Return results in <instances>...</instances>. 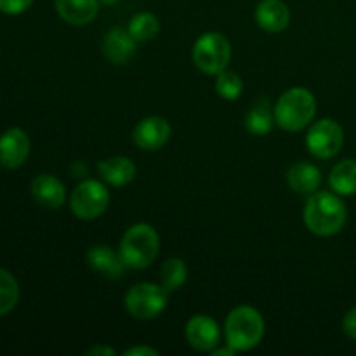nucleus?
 <instances>
[{"mask_svg":"<svg viewBox=\"0 0 356 356\" xmlns=\"http://www.w3.org/2000/svg\"><path fill=\"white\" fill-rule=\"evenodd\" d=\"M99 2L106 3V6H113V3H118V2H120V0H99Z\"/></svg>","mask_w":356,"mask_h":356,"instance_id":"obj_30","label":"nucleus"},{"mask_svg":"<svg viewBox=\"0 0 356 356\" xmlns=\"http://www.w3.org/2000/svg\"><path fill=\"white\" fill-rule=\"evenodd\" d=\"M275 125V113H271L270 103L266 99H261L250 108L245 117V129L254 136L270 134Z\"/></svg>","mask_w":356,"mask_h":356,"instance_id":"obj_20","label":"nucleus"},{"mask_svg":"<svg viewBox=\"0 0 356 356\" xmlns=\"http://www.w3.org/2000/svg\"><path fill=\"white\" fill-rule=\"evenodd\" d=\"M287 183L296 193L312 195L322 184V172L313 163L296 162L287 172Z\"/></svg>","mask_w":356,"mask_h":356,"instance_id":"obj_18","label":"nucleus"},{"mask_svg":"<svg viewBox=\"0 0 356 356\" xmlns=\"http://www.w3.org/2000/svg\"><path fill=\"white\" fill-rule=\"evenodd\" d=\"M343 332L346 334L350 339L356 341V306L355 308H351L350 312L344 315L343 318Z\"/></svg>","mask_w":356,"mask_h":356,"instance_id":"obj_26","label":"nucleus"},{"mask_svg":"<svg viewBox=\"0 0 356 356\" xmlns=\"http://www.w3.org/2000/svg\"><path fill=\"white\" fill-rule=\"evenodd\" d=\"M97 170L108 184L115 188L127 186L136 177V165L127 156H111L97 162Z\"/></svg>","mask_w":356,"mask_h":356,"instance_id":"obj_17","label":"nucleus"},{"mask_svg":"<svg viewBox=\"0 0 356 356\" xmlns=\"http://www.w3.org/2000/svg\"><path fill=\"white\" fill-rule=\"evenodd\" d=\"M191 58L200 72L207 75H219L228 68L232 59V45L222 33L207 31L197 38Z\"/></svg>","mask_w":356,"mask_h":356,"instance_id":"obj_5","label":"nucleus"},{"mask_svg":"<svg viewBox=\"0 0 356 356\" xmlns=\"http://www.w3.org/2000/svg\"><path fill=\"white\" fill-rule=\"evenodd\" d=\"M167 294L169 292L162 285L149 284H136L129 289L125 296V308L129 315L139 320L156 318L167 306Z\"/></svg>","mask_w":356,"mask_h":356,"instance_id":"obj_7","label":"nucleus"},{"mask_svg":"<svg viewBox=\"0 0 356 356\" xmlns=\"http://www.w3.org/2000/svg\"><path fill=\"white\" fill-rule=\"evenodd\" d=\"M219 325L207 315H197L188 320L186 341L198 351H212L219 344Z\"/></svg>","mask_w":356,"mask_h":356,"instance_id":"obj_11","label":"nucleus"},{"mask_svg":"<svg viewBox=\"0 0 356 356\" xmlns=\"http://www.w3.org/2000/svg\"><path fill=\"white\" fill-rule=\"evenodd\" d=\"M59 17L73 26L89 24L99 13V0H54Z\"/></svg>","mask_w":356,"mask_h":356,"instance_id":"obj_15","label":"nucleus"},{"mask_svg":"<svg viewBox=\"0 0 356 356\" xmlns=\"http://www.w3.org/2000/svg\"><path fill=\"white\" fill-rule=\"evenodd\" d=\"M235 353H236V351L233 350L232 346H228V348H218V346H216L214 350H212V356H233Z\"/></svg>","mask_w":356,"mask_h":356,"instance_id":"obj_29","label":"nucleus"},{"mask_svg":"<svg viewBox=\"0 0 356 356\" xmlns=\"http://www.w3.org/2000/svg\"><path fill=\"white\" fill-rule=\"evenodd\" d=\"M110 205V191L96 179H86L73 190L70 197L72 212L82 221H92L103 216Z\"/></svg>","mask_w":356,"mask_h":356,"instance_id":"obj_6","label":"nucleus"},{"mask_svg":"<svg viewBox=\"0 0 356 356\" xmlns=\"http://www.w3.org/2000/svg\"><path fill=\"white\" fill-rule=\"evenodd\" d=\"M170 138V125L162 117H146L139 122L132 132L136 146L145 152L160 149Z\"/></svg>","mask_w":356,"mask_h":356,"instance_id":"obj_10","label":"nucleus"},{"mask_svg":"<svg viewBox=\"0 0 356 356\" xmlns=\"http://www.w3.org/2000/svg\"><path fill=\"white\" fill-rule=\"evenodd\" d=\"M31 195L42 207L59 209L66 202L65 184L52 174H40L31 181Z\"/></svg>","mask_w":356,"mask_h":356,"instance_id":"obj_13","label":"nucleus"},{"mask_svg":"<svg viewBox=\"0 0 356 356\" xmlns=\"http://www.w3.org/2000/svg\"><path fill=\"white\" fill-rule=\"evenodd\" d=\"M125 356H159V351L149 346H134L125 351Z\"/></svg>","mask_w":356,"mask_h":356,"instance_id":"obj_27","label":"nucleus"},{"mask_svg":"<svg viewBox=\"0 0 356 356\" xmlns=\"http://www.w3.org/2000/svg\"><path fill=\"white\" fill-rule=\"evenodd\" d=\"M92 355H96V356H99V355L113 356V355H117V353H115V351L111 350V348H108V346H96V348H92V350L87 351V356H92Z\"/></svg>","mask_w":356,"mask_h":356,"instance_id":"obj_28","label":"nucleus"},{"mask_svg":"<svg viewBox=\"0 0 356 356\" xmlns=\"http://www.w3.org/2000/svg\"><path fill=\"white\" fill-rule=\"evenodd\" d=\"M160 249L159 233L153 226L146 222L131 226L124 233L118 247L122 263L129 270H145L153 261L156 259V254Z\"/></svg>","mask_w":356,"mask_h":356,"instance_id":"obj_2","label":"nucleus"},{"mask_svg":"<svg viewBox=\"0 0 356 356\" xmlns=\"http://www.w3.org/2000/svg\"><path fill=\"white\" fill-rule=\"evenodd\" d=\"M127 30L134 37L136 42H148L155 38L156 33H159V17L152 13H139L132 17Z\"/></svg>","mask_w":356,"mask_h":356,"instance_id":"obj_22","label":"nucleus"},{"mask_svg":"<svg viewBox=\"0 0 356 356\" xmlns=\"http://www.w3.org/2000/svg\"><path fill=\"white\" fill-rule=\"evenodd\" d=\"M104 56L115 65H125L136 52V40L129 30L117 26L106 33L103 44Z\"/></svg>","mask_w":356,"mask_h":356,"instance_id":"obj_16","label":"nucleus"},{"mask_svg":"<svg viewBox=\"0 0 356 356\" xmlns=\"http://www.w3.org/2000/svg\"><path fill=\"white\" fill-rule=\"evenodd\" d=\"M256 23L268 33H280L291 23V9L282 0H261L256 7Z\"/></svg>","mask_w":356,"mask_h":356,"instance_id":"obj_12","label":"nucleus"},{"mask_svg":"<svg viewBox=\"0 0 356 356\" xmlns=\"http://www.w3.org/2000/svg\"><path fill=\"white\" fill-rule=\"evenodd\" d=\"M273 113L275 122L284 131H302L315 118L316 99L305 87H292L282 94Z\"/></svg>","mask_w":356,"mask_h":356,"instance_id":"obj_3","label":"nucleus"},{"mask_svg":"<svg viewBox=\"0 0 356 356\" xmlns=\"http://www.w3.org/2000/svg\"><path fill=\"white\" fill-rule=\"evenodd\" d=\"M87 264H89L90 270L99 273L101 277L111 278V280L120 278L125 270V264L122 263L120 254L111 250L104 243L90 247L89 252H87Z\"/></svg>","mask_w":356,"mask_h":356,"instance_id":"obj_14","label":"nucleus"},{"mask_svg":"<svg viewBox=\"0 0 356 356\" xmlns=\"http://www.w3.org/2000/svg\"><path fill=\"white\" fill-rule=\"evenodd\" d=\"M305 225L316 236H334L344 228L348 209L337 193L315 191L305 205Z\"/></svg>","mask_w":356,"mask_h":356,"instance_id":"obj_1","label":"nucleus"},{"mask_svg":"<svg viewBox=\"0 0 356 356\" xmlns=\"http://www.w3.org/2000/svg\"><path fill=\"white\" fill-rule=\"evenodd\" d=\"M226 344L235 351L254 350L264 337L263 315L252 306L232 309L225 323Z\"/></svg>","mask_w":356,"mask_h":356,"instance_id":"obj_4","label":"nucleus"},{"mask_svg":"<svg viewBox=\"0 0 356 356\" xmlns=\"http://www.w3.org/2000/svg\"><path fill=\"white\" fill-rule=\"evenodd\" d=\"M186 278H188V268L183 259L170 257L169 261L163 263L162 271H160V285H162L167 292H174L177 291V289L183 287Z\"/></svg>","mask_w":356,"mask_h":356,"instance_id":"obj_21","label":"nucleus"},{"mask_svg":"<svg viewBox=\"0 0 356 356\" xmlns=\"http://www.w3.org/2000/svg\"><path fill=\"white\" fill-rule=\"evenodd\" d=\"M329 184L334 193L341 197L356 195V159L341 160L329 174Z\"/></svg>","mask_w":356,"mask_h":356,"instance_id":"obj_19","label":"nucleus"},{"mask_svg":"<svg viewBox=\"0 0 356 356\" xmlns=\"http://www.w3.org/2000/svg\"><path fill=\"white\" fill-rule=\"evenodd\" d=\"M19 301V285L7 270L0 268V316L16 308Z\"/></svg>","mask_w":356,"mask_h":356,"instance_id":"obj_23","label":"nucleus"},{"mask_svg":"<svg viewBox=\"0 0 356 356\" xmlns=\"http://www.w3.org/2000/svg\"><path fill=\"white\" fill-rule=\"evenodd\" d=\"M216 90H218L219 96L222 99L235 101L242 96L243 90V82L240 79V75H236L235 72H221L219 75H216Z\"/></svg>","mask_w":356,"mask_h":356,"instance_id":"obj_24","label":"nucleus"},{"mask_svg":"<svg viewBox=\"0 0 356 356\" xmlns=\"http://www.w3.org/2000/svg\"><path fill=\"white\" fill-rule=\"evenodd\" d=\"M344 145V131L332 118H322L306 134V146L315 159L327 160L336 156Z\"/></svg>","mask_w":356,"mask_h":356,"instance_id":"obj_8","label":"nucleus"},{"mask_svg":"<svg viewBox=\"0 0 356 356\" xmlns=\"http://www.w3.org/2000/svg\"><path fill=\"white\" fill-rule=\"evenodd\" d=\"M30 155V138L19 127H13L0 136V165L17 169Z\"/></svg>","mask_w":356,"mask_h":356,"instance_id":"obj_9","label":"nucleus"},{"mask_svg":"<svg viewBox=\"0 0 356 356\" xmlns=\"http://www.w3.org/2000/svg\"><path fill=\"white\" fill-rule=\"evenodd\" d=\"M33 3V0H0V13L9 14V16H16V14H23L28 10Z\"/></svg>","mask_w":356,"mask_h":356,"instance_id":"obj_25","label":"nucleus"}]
</instances>
